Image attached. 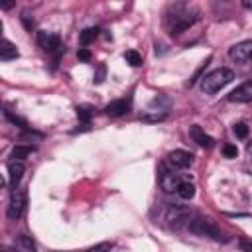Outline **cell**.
Returning a JSON list of instances; mask_svg holds the SVG:
<instances>
[{
	"instance_id": "1",
	"label": "cell",
	"mask_w": 252,
	"mask_h": 252,
	"mask_svg": "<svg viewBox=\"0 0 252 252\" xmlns=\"http://www.w3.org/2000/svg\"><path fill=\"white\" fill-rule=\"evenodd\" d=\"M195 20H197V12H189V8L185 4H177V6H173V14H169L165 18V26L171 35H177V33L185 32Z\"/></svg>"
},
{
	"instance_id": "2",
	"label": "cell",
	"mask_w": 252,
	"mask_h": 252,
	"mask_svg": "<svg viewBox=\"0 0 252 252\" xmlns=\"http://www.w3.org/2000/svg\"><path fill=\"white\" fill-rule=\"evenodd\" d=\"M232 79H234V73H232L230 69H224V67L215 69V71H211L209 75H205V77L201 79V91H203L205 94H215V93H219L222 87H226Z\"/></svg>"
},
{
	"instance_id": "3",
	"label": "cell",
	"mask_w": 252,
	"mask_h": 252,
	"mask_svg": "<svg viewBox=\"0 0 252 252\" xmlns=\"http://www.w3.org/2000/svg\"><path fill=\"white\" fill-rule=\"evenodd\" d=\"M187 228H189L191 232H195V234H199V236H211V238H215V240H226V238L222 236V232H220V228H219L217 224H213V222H211L209 219H201V217H193Z\"/></svg>"
},
{
	"instance_id": "4",
	"label": "cell",
	"mask_w": 252,
	"mask_h": 252,
	"mask_svg": "<svg viewBox=\"0 0 252 252\" xmlns=\"http://www.w3.org/2000/svg\"><path fill=\"white\" fill-rule=\"evenodd\" d=\"M183 181H187V177H181V173L173 171V167H165V165L159 167V185H161V189H163L165 193L177 191V187H179Z\"/></svg>"
},
{
	"instance_id": "5",
	"label": "cell",
	"mask_w": 252,
	"mask_h": 252,
	"mask_svg": "<svg viewBox=\"0 0 252 252\" xmlns=\"http://www.w3.org/2000/svg\"><path fill=\"white\" fill-rule=\"evenodd\" d=\"M191 219H193L191 211H189L187 207H183V205H171V207L167 209V220H169V224H171L173 228L189 226Z\"/></svg>"
},
{
	"instance_id": "6",
	"label": "cell",
	"mask_w": 252,
	"mask_h": 252,
	"mask_svg": "<svg viewBox=\"0 0 252 252\" xmlns=\"http://www.w3.org/2000/svg\"><path fill=\"white\" fill-rule=\"evenodd\" d=\"M24 211H26V191L14 189L10 195V203H8V219L16 220L24 215Z\"/></svg>"
},
{
	"instance_id": "7",
	"label": "cell",
	"mask_w": 252,
	"mask_h": 252,
	"mask_svg": "<svg viewBox=\"0 0 252 252\" xmlns=\"http://www.w3.org/2000/svg\"><path fill=\"white\" fill-rule=\"evenodd\" d=\"M37 43H39V47H41L43 51H47V53L59 55V53L63 51V45H61L59 35H55V33H51V32H37Z\"/></svg>"
},
{
	"instance_id": "8",
	"label": "cell",
	"mask_w": 252,
	"mask_h": 252,
	"mask_svg": "<svg viewBox=\"0 0 252 252\" xmlns=\"http://www.w3.org/2000/svg\"><path fill=\"white\" fill-rule=\"evenodd\" d=\"M230 59H234L236 63H252V39L248 41H240L236 45H232L228 49Z\"/></svg>"
},
{
	"instance_id": "9",
	"label": "cell",
	"mask_w": 252,
	"mask_h": 252,
	"mask_svg": "<svg viewBox=\"0 0 252 252\" xmlns=\"http://www.w3.org/2000/svg\"><path fill=\"white\" fill-rule=\"evenodd\" d=\"M167 163L171 167H177V169H183V167H189L193 163V154L191 152H185V150H173L169 156H167Z\"/></svg>"
},
{
	"instance_id": "10",
	"label": "cell",
	"mask_w": 252,
	"mask_h": 252,
	"mask_svg": "<svg viewBox=\"0 0 252 252\" xmlns=\"http://www.w3.org/2000/svg\"><path fill=\"white\" fill-rule=\"evenodd\" d=\"M228 100L230 102H250L252 100V81H246L240 87H236L228 94Z\"/></svg>"
},
{
	"instance_id": "11",
	"label": "cell",
	"mask_w": 252,
	"mask_h": 252,
	"mask_svg": "<svg viewBox=\"0 0 252 252\" xmlns=\"http://www.w3.org/2000/svg\"><path fill=\"white\" fill-rule=\"evenodd\" d=\"M189 136H191V140L197 144V146H201V148H211L215 142H213V138L201 128V126H197V124H193L191 128H189Z\"/></svg>"
},
{
	"instance_id": "12",
	"label": "cell",
	"mask_w": 252,
	"mask_h": 252,
	"mask_svg": "<svg viewBox=\"0 0 252 252\" xmlns=\"http://www.w3.org/2000/svg\"><path fill=\"white\" fill-rule=\"evenodd\" d=\"M24 171H26V167H24V163L22 161H10L8 163V181H10V187H12V191L18 187V183L22 181V177H24Z\"/></svg>"
},
{
	"instance_id": "13",
	"label": "cell",
	"mask_w": 252,
	"mask_h": 252,
	"mask_svg": "<svg viewBox=\"0 0 252 252\" xmlns=\"http://www.w3.org/2000/svg\"><path fill=\"white\" fill-rule=\"evenodd\" d=\"M130 110V100H126V98H118V100H112V102H108L106 106H104V112L108 114V116H122V114H126Z\"/></svg>"
},
{
	"instance_id": "14",
	"label": "cell",
	"mask_w": 252,
	"mask_h": 252,
	"mask_svg": "<svg viewBox=\"0 0 252 252\" xmlns=\"http://www.w3.org/2000/svg\"><path fill=\"white\" fill-rule=\"evenodd\" d=\"M14 252H35V244H33V240L30 236L20 234L14 240Z\"/></svg>"
},
{
	"instance_id": "15",
	"label": "cell",
	"mask_w": 252,
	"mask_h": 252,
	"mask_svg": "<svg viewBox=\"0 0 252 252\" xmlns=\"http://www.w3.org/2000/svg\"><path fill=\"white\" fill-rule=\"evenodd\" d=\"M16 57H18V47L10 39H2V43H0V59L2 61H10V59H16Z\"/></svg>"
},
{
	"instance_id": "16",
	"label": "cell",
	"mask_w": 252,
	"mask_h": 252,
	"mask_svg": "<svg viewBox=\"0 0 252 252\" xmlns=\"http://www.w3.org/2000/svg\"><path fill=\"white\" fill-rule=\"evenodd\" d=\"M33 152H35V148H33V146H28V144H20V146H14V148H12V152H10V158H12L14 161H22L24 158L32 156Z\"/></svg>"
},
{
	"instance_id": "17",
	"label": "cell",
	"mask_w": 252,
	"mask_h": 252,
	"mask_svg": "<svg viewBox=\"0 0 252 252\" xmlns=\"http://www.w3.org/2000/svg\"><path fill=\"white\" fill-rule=\"evenodd\" d=\"M175 193H177V197H179V199L189 201V199H193V197H195V185L187 179V181H183V183L177 187V191H175Z\"/></svg>"
},
{
	"instance_id": "18",
	"label": "cell",
	"mask_w": 252,
	"mask_h": 252,
	"mask_svg": "<svg viewBox=\"0 0 252 252\" xmlns=\"http://www.w3.org/2000/svg\"><path fill=\"white\" fill-rule=\"evenodd\" d=\"M75 110H77V118H79V120H81L85 126H89L91 116H93V108H91L89 104H81V106H77Z\"/></svg>"
},
{
	"instance_id": "19",
	"label": "cell",
	"mask_w": 252,
	"mask_h": 252,
	"mask_svg": "<svg viewBox=\"0 0 252 252\" xmlns=\"http://www.w3.org/2000/svg\"><path fill=\"white\" fill-rule=\"evenodd\" d=\"M96 35H98V30H96V28H87V30L81 32L79 41H81V45H89Z\"/></svg>"
},
{
	"instance_id": "20",
	"label": "cell",
	"mask_w": 252,
	"mask_h": 252,
	"mask_svg": "<svg viewBox=\"0 0 252 252\" xmlns=\"http://www.w3.org/2000/svg\"><path fill=\"white\" fill-rule=\"evenodd\" d=\"M124 59H126L132 67H140V65H142V55H140L136 49H128V51L124 53Z\"/></svg>"
},
{
	"instance_id": "21",
	"label": "cell",
	"mask_w": 252,
	"mask_h": 252,
	"mask_svg": "<svg viewBox=\"0 0 252 252\" xmlns=\"http://www.w3.org/2000/svg\"><path fill=\"white\" fill-rule=\"evenodd\" d=\"M232 132H234L236 138H246V136H248V126H246L244 122H238V124H234Z\"/></svg>"
},
{
	"instance_id": "22",
	"label": "cell",
	"mask_w": 252,
	"mask_h": 252,
	"mask_svg": "<svg viewBox=\"0 0 252 252\" xmlns=\"http://www.w3.org/2000/svg\"><path fill=\"white\" fill-rule=\"evenodd\" d=\"M222 154H224V158H236L238 156V148L234 146V144H224L222 146Z\"/></svg>"
},
{
	"instance_id": "23",
	"label": "cell",
	"mask_w": 252,
	"mask_h": 252,
	"mask_svg": "<svg viewBox=\"0 0 252 252\" xmlns=\"http://www.w3.org/2000/svg\"><path fill=\"white\" fill-rule=\"evenodd\" d=\"M110 248H112V244H110V242H100V244H96V246L89 248L87 252H110Z\"/></svg>"
},
{
	"instance_id": "24",
	"label": "cell",
	"mask_w": 252,
	"mask_h": 252,
	"mask_svg": "<svg viewBox=\"0 0 252 252\" xmlns=\"http://www.w3.org/2000/svg\"><path fill=\"white\" fill-rule=\"evenodd\" d=\"M238 246H240L242 252H252V240H248V238H240Z\"/></svg>"
},
{
	"instance_id": "25",
	"label": "cell",
	"mask_w": 252,
	"mask_h": 252,
	"mask_svg": "<svg viewBox=\"0 0 252 252\" xmlns=\"http://www.w3.org/2000/svg\"><path fill=\"white\" fill-rule=\"evenodd\" d=\"M77 57H79L81 61H91V51L85 49V47H81V49L77 51Z\"/></svg>"
},
{
	"instance_id": "26",
	"label": "cell",
	"mask_w": 252,
	"mask_h": 252,
	"mask_svg": "<svg viewBox=\"0 0 252 252\" xmlns=\"http://www.w3.org/2000/svg\"><path fill=\"white\" fill-rule=\"evenodd\" d=\"M12 6H14V2H2V10H8Z\"/></svg>"
},
{
	"instance_id": "27",
	"label": "cell",
	"mask_w": 252,
	"mask_h": 252,
	"mask_svg": "<svg viewBox=\"0 0 252 252\" xmlns=\"http://www.w3.org/2000/svg\"><path fill=\"white\" fill-rule=\"evenodd\" d=\"M242 6H244V8H248V10H252V0H244V2H242Z\"/></svg>"
},
{
	"instance_id": "28",
	"label": "cell",
	"mask_w": 252,
	"mask_h": 252,
	"mask_svg": "<svg viewBox=\"0 0 252 252\" xmlns=\"http://www.w3.org/2000/svg\"><path fill=\"white\" fill-rule=\"evenodd\" d=\"M246 154H248V158L252 159V142H250V144L246 146Z\"/></svg>"
}]
</instances>
